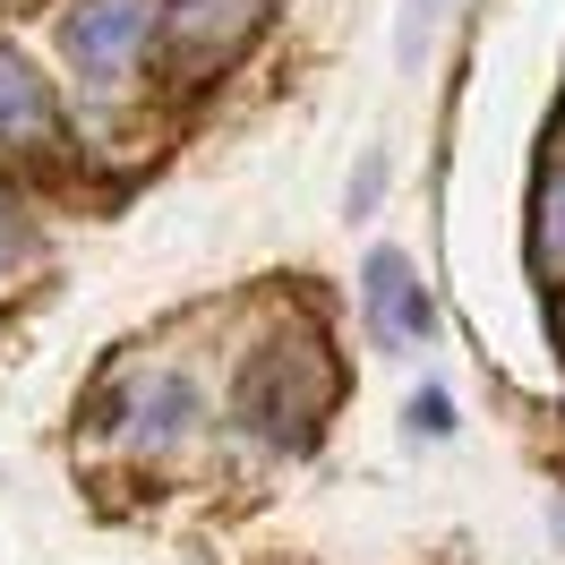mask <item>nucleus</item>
<instances>
[{"label":"nucleus","mask_w":565,"mask_h":565,"mask_svg":"<svg viewBox=\"0 0 565 565\" xmlns=\"http://www.w3.org/2000/svg\"><path fill=\"white\" fill-rule=\"evenodd\" d=\"M266 9H275V0H163V35L154 43H172V61L189 77L223 70V61L266 26Z\"/></svg>","instance_id":"nucleus-3"},{"label":"nucleus","mask_w":565,"mask_h":565,"mask_svg":"<svg viewBox=\"0 0 565 565\" xmlns=\"http://www.w3.org/2000/svg\"><path fill=\"white\" fill-rule=\"evenodd\" d=\"M377 189H386V163L369 154V163H360V180H352V214H369V206H377Z\"/></svg>","instance_id":"nucleus-10"},{"label":"nucleus","mask_w":565,"mask_h":565,"mask_svg":"<svg viewBox=\"0 0 565 565\" xmlns=\"http://www.w3.org/2000/svg\"><path fill=\"white\" fill-rule=\"evenodd\" d=\"M412 428H428V437H446V428H455V403H446L437 386H428V394H412Z\"/></svg>","instance_id":"nucleus-9"},{"label":"nucleus","mask_w":565,"mask_h":565,"mask_svg":"<svg viewBox=\"0 0 565 565\" xmlns=\"http://www.w3.org/2000/svg\"><path fill=\"white\" fill-rule=\"evenodd\" d=\"M198 428V386L189 377H172V369H154L146 386H129V437H138L146 455H163V446H180Z\"/></svg>","instance_id":"nucleus-5"},{"label":"nucleus","mask_w":565,"mask_h":565,"mask_svg":"<svg viewBox=\"0 0 565 565\" xmlns=\"http://www.w3.org/2000/svg\"><path fill=\"white\" fill-rule=\"evenodd\" d=\"M540 266H565V163L540 189Z\"/></svg>","instance_id":"nucleus-7"},{"label":"nucleus","mask_w":565,"mask_h":565,"mask_svg":"<svg viewBox=\"0 0 565 565\" xmlns=\"http://www.w3.org/2000/svg\"><path fill=\"white\" fill-rule=\"evenodd\" d=\"M360 309H369V334L386 343V352H412L437 334V300H428L420 266L403 257V248H369V266H360Z\"/></svg>","instance_id":"nucleus-2"},{"label":"nucleus","mask_w":565,"mask_h":565,"mask_svg":"<svg viewBox=\"0 0 565 565\" xmlns=\"http://www.w3.org/2000/svg\"><path fill=\"white\" fill-rule=\"evenodd\" d=\"M18 275H26V232H18V223H9V206H0V291H9Z\"/></svg>","instance_id":"nucleus-8"},{"label":"nucleus","mask_w":565,"mask_h":565,"mask_svg":"<svg viewBox=\"0 0 565 565\" xmlns=\"http://www.w3.org/2000/svg\"><path fill=\"white\" fill-rule=\"evenodd\" d=\"M163 35V0H70L61 18V61L95 104H120L138 86L146 52Z\"/></svg>","instance_id":"nucleus-1"},{"label":"nucleus","mask_w":565,"mask_h":565,"mask_svg":"<svg viewBox=\"0 0 565 565\" xmlns=\"http://www.w3.org/2000/svg\"><path fill=\"white\" fill-rule=\"evenodd\" d=\"M52 129H61V111L43 95V77L0 43V154H35V146H52Z\"/></svg>","instance_id":"nucleus-4"},{"label":"nucleus","mask_w":565,"mask_h":565,"mask_svg":"<svg viewBox=\"0 0 565 565\" xmlns=\"http://www.w3.org/2000/svg\"><path fill=\"white\" fill-rule=\"evenodd\" d=\"M437 18H446V0H403V18H394V61H403V70H420V61H428Z\"/></svg>","instance_id":"nucleus-6"}]
</instances>
